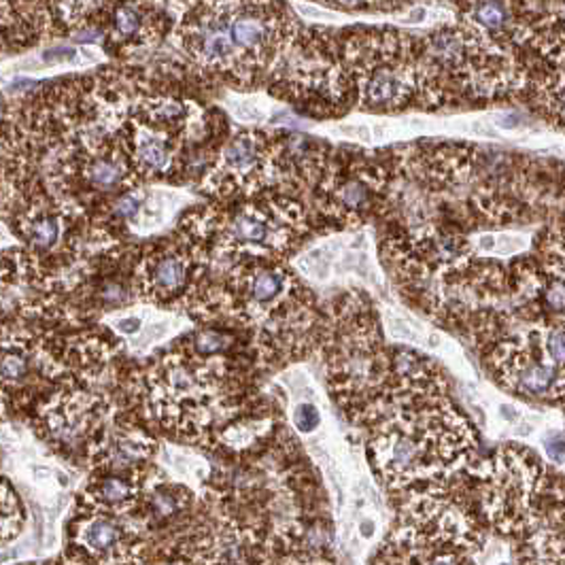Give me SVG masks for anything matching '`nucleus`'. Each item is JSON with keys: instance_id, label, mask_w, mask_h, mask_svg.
<instances>
[{"instance_id": "9d476101", "label": "nucleus", "mask_w": 565, "mask_h": 565, "mask_svg": "<svg viewBox=\"0 0 565 565\" xmlns=\"http://www.w3.org/2000/svg\"><path fill=\"white\" fill-rule=\"evenodd\" d=\"M20 234L26 238L32 252L50 254L56 249L64 232V213L50 202L32 206L18 224Z\"/></svg>"}, {"instance_id": "423d86ee", "label": "nucleus", "mask_w": 565, "mask_h": 565, "mask_svg": "<svg viewBox=\"0 0 565 565\" xmlns=\"http://www.w3.org/2000/svg\"><path fill=\"white\" fill-rule=\"evenodd\" d=\"M275 172V141L264 132L243 130L220 147L206 190L217 196L255 194Z\"/></svg>"}, {"instance_id": "0eeeda50", "label": "nucleus", "mask_w": 565, "mask_h": 565, "mask_svg": "<svg viewBox=\"0 0 565 565\" xmlns=\"http://www.w3.org/2000/svg\"><path fill=\"white\" fill-rule=\"evenodd\" d=\"M383 185L385 172L367 160H355L347 167L328 170L321 185L326 211L340 222L353 220L360 224L376 204Z\"/></svg>"}, {"instance_id": "4468645a", "label": "nucleus", "mask_w": 565, "mask_h": 565, "mask_svg": "<svg viewBox=\"0 0 565 565\" xmlns=\"http://www.w3.org/2000/svg\"><path fill=\"white\" fill-rule=\"evenodd\" d=\"M89 498L96 504H100L103 509L124 512L132 507V502L137 498V482L130 481L124 475L109 472L92 482Z\"/></svg>"}, {"instance_id": "f8f14e48", "label": "nucleus", "mask_w": 565, "mask_h": 565, "mask_svg": "<svg viewBox=\"0 0 565 565\" xmlns=\"http://www.w3.org/2000/svg\"><path fill=\"white\" fill-rule=\"evenodd\" d=\"M151 451H153V443L141 434H135V431L115 434L100 449V468L124 475L126 470L135 468L139 461L147 459Z\"/></svg>"}, {"instance_id": "9b49d317", "label": "nucleus", "mask_w": 565, "mask_h": 565, "mask_svg": "<svg viewBox=\"0 0 565 565\" xmlns=\"http://www.w3.org/2000/svg\"><path fill=\"white\" fill-rule=\"evenodd\" d=\"M126 530L111 516H89L79 530V544L96 559L117 562L126 553Z\"/></svg>"}, {"instance_id": "cd10ccee", "label": "nucleus", "mask_w": 565, "mask_h": 565, "mask_svg": "<svg viewBox=\"0 0 565 565\" xmlns=\"http://www.w3.org/2000/svg\"><path fill=\"white\" fill-rule=\"evenodd\" d=\"M164 565H177V564H164Z\"/></svg>"}, {"instance_id": "a211bd4d", "label": "nucleus", "mask_w": 565, "mask_h": 565, "mask_svg": "<svg viewBox=\"0 0 565 565\" xmlns=\"http://www.w3.org/2000/svg\"><path fill=\"white\" fill-rule=\"evenodd\" d=\"M149 507H151L156 516L169 519V516H174V514L179 512V509H181V500L177 498L174 491H169V489H156V491L149 495Z\"/></svg>"}, {"instance_id": "6e6552de", "label": "nucleus", "mask_w": 565, "mask_h": 565, "mask_svg": "<svg viewBox=\"0 0 565 565\" xmlns=\"http://www.w3.org/2000/svg\"><path fill=\"white\" fill-rule=\"evenodd\" d=\"M196 254H190L185 245H169L153 254L145 255L137 270V287L142 298L151 302H169L192 281Z\"/></svg>"}, {"instance_id": "ddd939ff", "label": "nucleus", "mask_w": 565, "mask_h": 565, "mask_svg": "<svg viewBox=\"0 0 565 565\" xmlns=\"http://www.w3.org/2000/svg\"><path fill=\"white\" fill-rule=\"evenodd\" d=\"M147 4H117L111 13V41L130 47L151 41V13Z\"/></svg>"}, {"instance_id": "2eb2a0df", "label": "nucleus", "mask_w": 565, "mask_h": 565, "mask_svg": "<svg viewBox=\"0 0 565 565\" xmlns=\"http://www.w3.org/2000/svg\"><path fill=\"white\" fill-rule=\"evenodd\" d=\"M536 103L546 119L565 126V71L546 75L537 82Z\"/></svg>"}, {"instance_id": "412c9836", "label": "nucleus", "mask_w": 565, "mask_h": 565, "mask_svg": "<svg viewBox=\"0 0 565 565\" xmlns=\"http://www.w3.org/2000/svg\"><path fill=\"white\" fill-rule=\"evenodd\" d=\"M294 424L300 431L309 434L312 429H317V425L321 424V415L312 404H300L294 413Z\"/></svg>"}, {"instance_id": "39448f33", "label": "nucleus", "mask_w": 565, "mask_h": 565, "mask_svg": "<svg viewBox=\"0 0 565 565\" xmlns=\"http://www.w3.org/2000/svg\"><path fill=\"white\" fill-rule=\"evenodd\" d=\"M512 565H565V482L548 477L523 527L510 537Z\"/></svg>"}, {"instance_id": "393cba45", "label": "nucleus", "mask_w": 565, "mask_h": 565, "mask_svg": "<svg viewBox=\"0 0 565 565\" xmlns=\"http://www.w3.org/2000/svg\"><path fill=\"white\" fill-rule=\"evenodd\" d=\"M479 247H481V252L495 249V238L493 236H482L481 241H479Z\"/></svg>"}, {"instance_id": "5701e85b", "label": "nucleus", "mask_w": 565, "mask_h": 565, "mask_svg": "<svg viewBox=\"0 0 565 565\" xmlns=\"http://www.w3.org/2000/svg\"><path fill=\"white\" fill-rule=\"evenodd\" d=\"M141 328V321L139 319H124V321H117V330L124 332V334H135L139 332Z\"/></svg>"}, {"instance_id": "b1692460", "label": "nucleus", "mask_w": 565, "mask_h": 565, "mask_svg": "<svg viewBox=\"0 0 565 565\" xmlns=\"http://www.w3.org/2000/svg\"><path fill=\"white\" fill-rule=\"evenodd\" d=\"M75 57V50H52L45 54L47 62H66V60H73Z\"/></svg>"}, {"instance_id": "4be33fe9", "label": "nucleus", "mask_w": 565, "mask_h": 565, "mask_svg": "<svg viewBox=\"0 0 565 565\" xmlns=\"http://www.w3.org/2000/svg\"><path fill=\"white\" fill-rule=\"evenodd\" d=\"M544 447L551 459L555 461H565V434L562 431H551L544 440Z\"/></svg>"}, {"instance_id": "1a4fd4ad", "label": "nucleus", "mask_w": 565, "mask_h": 565, "mask_svg": "<svg viewBox=\"0 0 565 565\" xmlns=\"http://www.w3.org/2000/svg\"><path fill=\"white\" fill-rule=\"evenodd\" d=\"M98 413V399L85 392L57 396L47 404L45 424L52 438L64 447H77L94 434V419Z\"/></svg>"}, {"instance_id": "f3484780", "label": "nucleus", "mask_w": 565, "mask_h": 565, "mask_svg": "<svg viewBox=\"0 0 565 565\" xmlns=\"http://www.w3.org/2000/svg\"><path fill=\"white\" fill-rule=\"evenodd\" d=\"M20 512H18V502L9 493L7 487L0 484V537L11 536L15 532Z\"/></svg>"}, {"instance_id": "20e7f679", "label": "nucleus", "mask_w": 565, "mask_h": 565, "mask_svg": "<svg viewBox=\"0 0 565 565\" xmlns=\"http://www.w3.org/2000/svg\"><path fill=\"white\" fill-rule=\"evenodd\" d=\"M305 227V213L291 200L245 202L227 220H220L215 249L222 252L220 255L277 262L298 245Z\"/></svg>"}, {"instance_id": "aec40b11", "label": "nucleus", "mask_w": 565, "mask_h": 565, "mask_svg": "<svg viewBox=\"0 0 565 565\" xmlns=\"http://www.w3.org/2000/svg\"><path fill=\"white\" fill-rule=\"evenodd\" d=\"M128 300H130V291L124 282L109 281L103 285L100 302H105L107 307H126Z\"/></svg>"}, {"instance_id": "f03ea898", "label": "nucleus", "mask_w": 565, "mask_h": 565, "mask_svg": "<svg viewBox=\"0 0 565 565\" xmlns=\"http://www.w3.org/2000/svg\"><path fill=\"white\" fill-rule=\"evenodd\" d=\"M397 523L372 565H477L484 536L455 482L404 493Z\"/></svg>"}, {"instance_id": "6ab92c4d", "label": "nucleus", "mask_w": 565, "mask_h": 565, "mask_svg": "<svg viewBox=\"0 0 565 565\" xmlns=\"http://www.w3.org/2000/svg\"><path fill=\"white\" fill-rule=\"evenodd\" d=\"M142 194L141 192H126L119 199L115 200L114 217L115 220H135V215L141 211Z\"/></svg>"}, {"instance_id": "f257e3e1", "label": "nucleus", "mask_w": 565, "mask_h": 565, "mask_svg": "<svg viewBox=\"0 0 565 565\" xmlns=\"http://www.w3.org/2000/svg\"><path fill=\"white\" fill-rule=\"evenodd\" d=\"M431 387L425 367L406 374L367 415L366 422H376L374 461L390 491L449 484L470 466L472 429Z\"/></svg>"}, {"instance_id": "a878e982", "label": "nucleus", "mask_w": 565, "mask_h": 565, "mask_svg": "<svg viewBox=\"0 0 565 565\" xmlns=\"http://www.w3.org/2000/svg\"><path fill=\"white\" fill-rule=\"evenodd\" d=\"M2 413H4V392L0 390V417H2Z\"/></svg>"}, {"instance_id": "bb28decb", "label": "nucleus", "mask_w": 565, "mask_h": 565, "mask_svg": "<svg viewBox=\"0 0 565 565\" xmlns=\"http://www.w3.org/2000/svg\"><path fill=\"white\" fill-rule=\"evenodd\" d=\"M500 565H512V564H500Z\"/></svg>"}, {"instance_id": "dca6fc26", "label": "nucleus", "mask_w": 565, "mask_h": 565, "mask_svg": "<svg viewBox=\"0 0 565 565\" xmlns=\"http://www.w3.org/2000/svg\"><path fill=\"white\" fill-rule=\"evenodd\" d=\"M230 344H232V339L227 334L209 328V330H200L199 334L194 337V344L192 347H194L196 355L209 360V358L226 353Z\"/></svg>"}, {"instance_id": "7ed1b4c3", "label": "nucleus", "mask_w": 565, "mask_h": 565, "mask_svg": "<svg viewBox=\"0 0 565 565\" xmlns=\"http://www.w3.org/2000/svg\"><path fill=\"white\" fill-rule=\"evenodd\" d=\"M344 68L358 87L360 107L366 111H394L424 96L440 103L443 79L417 52V41L397 32H364L349 39Z\"/></svg>"}]
</instances>
